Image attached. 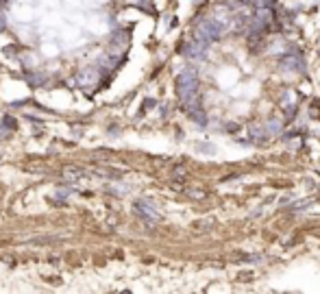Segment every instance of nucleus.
<instances>
[{
  "label": "nucleus",
  "mask_w": 320,
  "mask_h": 294,
  "mask_svg": "<svg viewBox=\"0 0 320 294\" xmlns=\"http://www.w3.org/2000/svg\"><path fill=\"white\" fill-rule=\"evenodd\" d=\"M137 209H140V214L144 216V218H148V220H157L159 218V214H157V209H155L148 200H140V203L135 205Z\"/></svg>",
  "instance_id": "obj_5"
},
{
  "label": "nucleus",
  "mask_w": 320,
  "mask_h": 294,
  "mask_svg": "<svg viewBox=\"0 0 320 294\" xmlns=\"http://www.w3.org/2000/svg\"><path fill=\"white\" fill-rule=\"evenodd\" d=\"M5 24H7V22H5V15H3V13H0V31H3V29H5Z\"/></svg>",
  "instance_id": "obj_8"
},
{
  "label": "nucleus",
  "mask_w": 320,
  "mask_h": 294,
  "mask_svg": "<svg viewBox=\"0 0 320 294\" xmlns=\"http://www.w3.org/2000/svg\"><path fill=\"white\" fill-rule=\"evenodd\" d=\"M281 68L283 70H290V72H294V70H303L305 68V63H303V57H300L298 52H294V54H288L286 59L281 61Z\"/></svg>",
  "instance_id": "obj_3"
},
{
  "label": "nucleus",
  "mask_w": 320,
  "mask_h": 294,
  "mask_svg": "<svg viewBox=\"0 0 320 294\" xmlns=\"http://www.w3.org/2000/svg\"><path fill=\"white\" fill-rule=\"evenodd\" d=\"M5 135H9V131L7 128H0V137H5Z\"/></svg>",
  "instance_id": "obj_9"
},
{
  "label": "nucleus",
  "mask_w": 320,
  "mask_h": 294,
  "mask_svg": "<svg viewBox=\"0 0 320 294\" xmlns=\"http://www.w3.org/2000/svg\"><path fill=\"white\" fill-rule=\"evenodd\" d=\"M79 81H81V83H87V81H89V83H94V81H96V72L94 70H83V75H81L79 77Z\"/></svg>",
  "instance_id": "obj_6"
},
{
  "label": "nucleus",
  "mask_w": 320,
  "mask_h": 294,
  "mask_svg": "<svg viewBox=\"0 0 320 294\" xmlns=\"http://www.w3.org/2000/svg\"><path fill=\"white\" fill-rule=\"evenodd\" d=\"M268 133H272V135L281 133V124H279L277 120H270V122H268Z\"/></svg>",
  "instance_id": "obj_7"
},
{
  "label": "nucleus",
  "mask_w": 320,
  "mask_h": 294,
  "mask_svg": "<svg viewBox=\"0 0 320 294\" xmlns=\"http://www.w3.org/2000/svg\"><path fill=\"white\" fill-rule=\"evenodd\" d=\"M177 94L181 105L192 112V109L200 107L198 105V77L194 70H183L177 77Z\"/></svg>",
  "instance_id": "obj_1"
},
{
  "label": "nucleus",
  "mask_w": 320,
  "mask_h": 294,
  "mask_svg": "<svg viewBox=\"0 0 320 294\" xmlns=\"http://www.w3.org/2000/svg\"><path fill=\"white\" fill-rule=\"evenodd\" d=\"M194 35H196V42L209 44V42H214V40H218L222 35V26L218 24L216 20H203V22H198Z\"/></svg>",
  "instance_id": "obj_2"
},
{
  "label": "nucleus",
  "mask_w": 320,
  "mask_h": 294,
  "mask_svg": "<svg viewBox=\"0 0 320 294\" xmlns=\"http://www.w3.org/2000/svg\"><path fill=\"white\" fill-rule=\"evenodd\" d=\"M205 50H207V44H203V42H192V44H187L185 48H183V52L187 54V57H203L205 54Z\"/></svg>",
  "instance_id": "obj_4"
},
{
  "label": "nucleus",
  "mask_w": 320,
  "mask_h": 294,
  "mask_svg": "<svg viewBox=\"0 0 320 294\" xmlns=\"http://www.w3.org/2000/svg\"><path fill=\"white\" fill-rule=\"evenodd\" d=\"M0 3H3V0H0Z\"/></svg>",
  "instance_id": "obj_10"
}]
</instances>
